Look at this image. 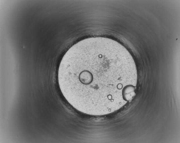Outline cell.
Masks as SVG:
<instances>
[{
    "label": "cell",
    "mask_w": 180,
    "mask_h": 143,
    "mask_svg": "<svg viewBox=\"0 0 180 143\" xmlns=\"http://www.w3.org/2000/svg\"><path fill=\"white\" fill-rule=\"evenodd\" d=\"M58 77L61 92L73 108L86 114L101 116L114 112L131 100L138 73L124 46L97 37L81 40L69 49Z\"/></svg>",
    "instance_id": "cell-1"
}]
</instances>
